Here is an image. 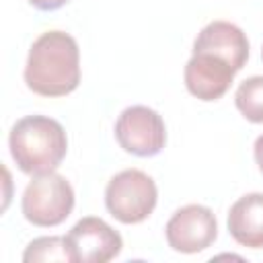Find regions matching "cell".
Wrapping results in <instances>:
<instances>
[{"instance_id":"1","label":"cell","mask_w":263,"mask_h":263,"mask_svg":"<svg viewBox=\"0 0 263 263\" xmlns=\"http://www.w3.org/2000/svg\"><path fill=\"white\" fill-rule=\"evenodd\" d=\"M25 84L39 97H66L80 84V49L64 31L41 33L27 55Z\"/></svg>"},{"instance_id":"2","label":"cell","mask_w":263,"mask_h":263,"mask_svg":"<svg viewBox=\"0 0 263 263\" xmlns=\"http://www.w3.org/2000/svg\"><path fill=\"white\" fill-rule=\"evenodd\" d=\"M10 156L18 171L37 177L53 173L68 152V136L60 121L47 115L21 117L8 136Z\"/></svg>"},{"instance_id":"3","label":"cell","mask_w":263,"mask_h":263,"mask_svg":"<svg viewBox=\"0 0 263 263\" xmlns=\"http://www.w3.org/2000/svg\"><path fill=\"white\" fill-rule=\"evenodd\" d=\"M21 210L27 222L39 228H53L66 222L74 210V189L66 177L53 173L37 175L23 191Z\"/></svg>"},{"instance_id":"4","label":"cell","mask_w":263,"mask_h":263,"mask_svg":"<svg viewBox=\"0 0 263 263\" xmlns=\"http://www.w3.org/2000/svg\"><path fill=\"white\" fill-rule=\"evenodd\" d=\"M158 189L150 175L125 168L109 179L105 189L107 212L121 224H140L156 208Z\"/></svg>"},{"instance_id":"5","label":"cell","mask_w":263,"mask_h":263,"mask_svg":"<svg viewBox=\"0 0 263 263\" xmlns=\"http://www.w3.org/2000/svg\"><path fill=\"white\" fill-rule=\"evenodd\" d=\"M115 140L127 154L140 158L156 156L166 144L164 119L146 105H132L115 121Z\"/></svg>"},{"instance_id":"6","label":"cell","mask_w":263,"mask_h":263,"mask_svg":"<svg viewBox=\"0 0 263 263\" xmlns=\"http://www.w3.org/2000/svg\"><path fill=\"white\" fill-rule=\"evenodd\" d=\"M166 242L173 251L195 255L214 245L218 236V222L208 205L189 203L179 208L164 226Z\"/></svg>"},{"instance_id":"7","label":"cell","mask_w":263,"mask_h":263,"mask_svg":"<svg viewBox=\"0 0 263 263\" xmlns=\"http://www.w3.org/2000/svg\"><path fill=\"white\" fill-rule=\"evenodd\" d=\"M66 240L74 255V263H107L123 249L121 234L95 216L80 218L66 234Z\"/></svg>"},{"instance_id":"8","label":"cell","mask_w":263,"mask_h":263,"mask_svg":"<svg viewBox=\"0 0 263 263\" xmlns=\"http://www.w3.org/2000/svg\"><path fill=\"white\" fill-rule=\"evenodd\" d=\"M234 74L236 72L228 62L210 53H193L183 72L187 90L203 103L222 99L228 92Z\"/></svg>"},{"instance_id":"9","label":"cell","mask_w":263,"mask_h":263,"mask_svg":"<svg viewBox=\"0 0 263 263\" xmlns=\"http://www.w3.org/2000/svg\"><path fill=\"white\" fill-rule=\"evenodd\" d=\"M193 53H210L228 62L234 72H240L249 60V39L240 27L228 21L208 23L193 41Z\"/></svg>"},{"instance_id":"10","label":"cell","mask_w":263,"mask_h":263,"mask_svg":"<svg viewBox=\"0 0 263 263\" xmlns=\"http://www.w3.org/2000/svg\"><path fill=\"white\" fill-rule=\"evenodd\" d=\"M228 232L240 245L249 249L263 247V193H247L238 197L228 210Z\"/></svg>"},{"instance_id":"11","label":"cell","mask_w":263,"mask_h":263,"mask_svg":"<svg viewBox=\"0 0 263 263\" xmlns=\"http://www.w3.org/2000/svg\"><path fill=\"white\" fill-rule=\"evenodd\" d=\"M25 263H45V261H70L74 263V255L70 251V245L66 236H39L33 238L25 253H23Z\"/></svg>"},{"instance_id":"12","label":"cell","mask_w":263,"mask_h":263,"mask_svg":"<svg viewBox=\"0 0 263 263\" xmlns=\"http://www.w3.org/2000/svg\"><path fill=\"white\" fill-rule=\"evenodd\" d=\"M238 113L251 123H263V76L242 80L234 92Z\"/></svg>"},{"instance_id":"13","label":"cell","mask_w":263,"mask_h":263,"mask_svg":"<svg viewBox=\"0 0 263 263\" xmlns=\"http://www.w3.org/2000/svg\"><path fill=\"white\" fill-rule=\"evenodd\" d=\"M70 0H29V4L41 12H53L58 8H62L64 4H68Z\"/></svg>"},{"instance_id":"14","label":"cell","mask_w":263,"mask_h":263,"mask_svg":"<svg viewBox=\"0 0 263 263\" xmlns=\"http://www.w3.org/2000/svg\"><path fill=\"white\" fill-rule=\"evenodd\" d=\"M253 154H255V162L259 166V171L263 173V134L255 140V146H253Z\"/></svg>"},{"instance_id":"15","label":"cell","mask_w":263,"mask_h":263,"mask_svg":"<svg viewBox=\"0 0 263 263\" xmlns=\"http://www.w3.org/2000/svg\"><path fill=\"white\" fill-rule=\"evenodd\" d=\"M261 58H263V49H261Z\"/></svg>"}]
</instances>
